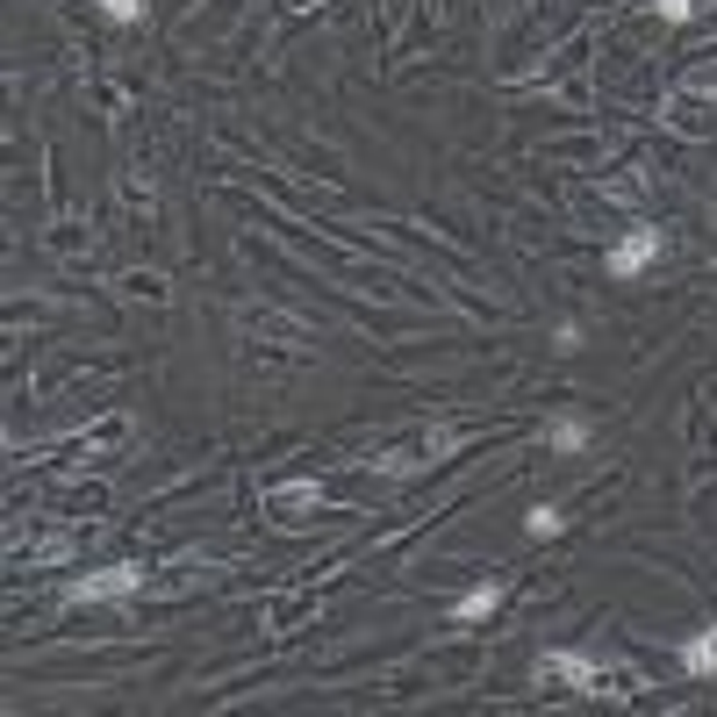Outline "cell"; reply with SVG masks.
<instances>
[{
    "instance_id": "1",
    "label": "cell",
    "mask_w": 717,
    "mask_h": 717,
    "mask_svg": "<svg viewBox=\"0 0 717 717\" xmlns=\"http://www.w3.org/2000/svg\"><path fill=\"white\" fill-rule=\"evenodd\" d=\"M660 258H667V230H660V222H632V230L603 252V274H610V280H639L646 266H660Z\"/></svg>"
},
{
    "instance_id": "2",
    "label": "cell",
    "mask_w": 717,
    "mask_h": 717,
    "mask_svg": "<svg viewBox=\"0 0 717 717\" xmlns=\"http://www.w3.org/2000/svg\"><path fill=\"white\" fill-rule=\"evenodd\" d=\"M144 581H151V574H144L137 560H116V567H94V574L65 581V588H58V603H130Z\"/></svg>"
},
{
    "instance_id": "3",
    "label": "cell",
    "mask_w": 717,
    "mask_h": 717,
    "mask_svg": "<svg viewBox=\"0 0 717 717\" xmlns=\"http://www.w3.org/2000/svg\"><path fill=\"white\" fill-rule=\"evenodd\" d=\"M531 675H538V682H567L574 696H603V689H610V675H603V667L588 660V653H574V646L538 653V660H531Z\"/></svg>"
},
{
    "instance_id": "4",
    "label": "cell",
    "mask_w": 717,
    "mask_h": 717,
    "mask_svg": "<svg viewBox=\"0 0 717 717\" xmlns=\"http://www.w3.org/2000/svg\"><path fill=\"white\" fill-rule=\"evenodd\" d=\"M502 596H510V581L488 574V581H474V588H460L445 617H452V624H481V617H496V610H502Z\"/></svg>"
},
{
    "instance_id": "5",
    "label": "cell",
    "mask_w": 717,
    "mask_h": 717,
    "mask_svg": "<svg viewBox=\"0 0 717 717\" xmlns=\"http://www.w3.org/2000/svg\"><path fill=\"white\" fill-rule=\"evenodd\" d=\"M682 675H696V682L717 675V624H703V632L682 639Z\"/></svg>"
},
{
    "instance_id": "6",
    "label": "cell",
    "mask_w": 717,
    "mask_h": 717,
    "mask_svg": "<svg viewBox=\"0 0 717 717\" xmlns=\"http://www.w3.org/2000/svg\"><path fill=\"white\" fill-rule=\"evenodd\" d=\"M546 445H552V452H567V460H574V452H588V416H581V410H560V416L546 424Z\"/></svg>"
},
{
    "instance_id": "7",
    "label": "cell",
    "mask_w": 717,
    "mask_h": 717,
    "mask_svg": "<svg viewBox=\"0 0 717 717\" xmlns=\"http://www.w3.org/2000/svg\"><path fill=\"white\" fill-rule=\"evenodd\" d=\"M366 466L388 474V481H416V474H430L438 460H430V452H380V460H366Z\"/></svg>"
},
{
    "instance_id": "8",
    "label": "cell",
    "mask_w": 717,
    "mask_h": 717,
    "mask_svg": "<svg viewBox=\"0 0 717 717\" xmlns=\"http://www.w3.org/2000/svg\"><path fill=\"white\" fill-rule=\"evenodd\" d=\"M560 531H567V510H552V502H531L524 510V538L546 546V538H560Z\"/></svg>"
},
{
    "instance_id": "9",
    "label": "cell",
    "mask_w": 717,
    "mask_h": 717,
    "mask_svg": "<svg viewBox=\"0 0 717 717\" xmlns=\"http://www.w3.org/2000/svg\"><path fill=\"white\" fill-rule=\"evenodd\" d=\"M653 15H660L667 29H682V22H696V0H653Z\"/></svg>"
},
{
    "instance_id": "10",
    "label": "cell",
    "mask_w": 717,
    "mask_h": 717,
    "mask_svg": "<svg viewBox=\"0 0 717 717\" xmlns=\"http://www.w3.org/2000/svg\"><path fill=\"white\" fill-rule=\"evenodd\" d=\"M94 8H101L108 22H122V29H130V22H144V0H94Z\"/></svg>"
},
{
    "instance_id": "11",
    "label": "cell",
    "mask_w": 717,
    "mask_h": 717,
    "mask_svg": "<svg viewBox=\"0 0 717 717\" xmlns=\"http://www.w3.org/2000/svg\"><path fill=\"white\" fill-rule=\"evenodd\" d=\"M316 502V481H294V488H280V510H308Z\"/></svg>"
},
{
    "instance_id": "12",
    "label": "cell",
    "mask_w": 717,
    "mask_h": 717,
    "mask_svg": "<svg viewBox=\"0 0 717 717\" xmlns=\"http://www.w3.org/2000/svg\"><path fill=\"white\" fill-rule=\"evenodd\" d=\"M430 460H445V452H460V430H430V445H424Z\"/></svg>"
},
{
    "instance_id": "13",
    "label": "cell",
    "mask_w": 717,
    "mask_h": 717,
    "mask_svg": "<svg viewBox=\"0 0 717 717\" xmlns=\"http://www.w3.org/2000/svg\"><path fill=\"white\" fill-rule=\"evenodd\" d=\"M552 352H581V324H560V330H552Z\"/></svg>"
},
{
    "instance_id": "14",
    "label": "cell",
    "mask_w": 717,
    "mask_h": 717,
    "mask_svg": "<svg viewBox=\"0 0 717 717\" xmlns=\"http://www.w3.org/2000/svg\"><path fill=\"white\" fill-rule=\"evenodd\" d=\"M696 94H710V101H717V72H703V80H696Z\"/></svg>"
}]
</instances>
